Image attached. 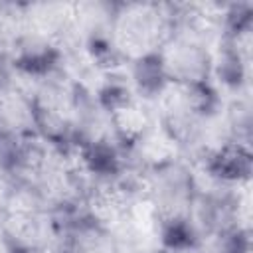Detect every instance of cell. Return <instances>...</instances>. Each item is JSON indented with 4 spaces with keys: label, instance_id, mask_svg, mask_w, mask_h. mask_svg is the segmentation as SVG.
<instances>
[{
    "label": "cell",
    "instance_id": "cell-2",
    "mask_svg": "<svg viewBox=\"0 0 253 253\" xmlns=\"http://www.w3.org/2000/svg\"><path fill=\"white\" fill-rule=\"evenodd\" d=\"M158 126L162 134L182 152L200 158L219 140L227 138L221 121V99L213 85L172 87L156 97Z\"/></svg>",
    "mask_w": 253,
    "mask_h": 253
},
{
    "label": "cell",
    "instance_id": "cell-6",
    "mask_svg": "<svg viewBox=\"0 0 253 253\" xmlns=\"http://www.w3.org/2000/svg\"><path fill=\"white\" fill-rule=\"evenodd\" d=\"M38 138L30 87L8 69L0 71V148Z\"/></svg>",
    "mask_w": 253,
    "mask_h": 253
},
{
    "label": "cell",
    "instance_id": "cell-5",
    "mask_svg": "<svg viewBox=\"0 0 253 253\" xmlns=\"http://www.w3.org/2000/svg\"><path fill=\"white\" fill-rule=\"evenodd\" d=\"M55 253H123L119 231L83 208L61 217Z\"/></svg>",
    "mask_w": 253,
    "mask_h": 253
},
{
    "label": "cell",
    "instance_id": "cell-7",
    "mask_svg": "<svg viewBox=\"0 0 253 253\" xmlns=\"http://www.w3.org/2000/svg\"><path fill=\"white\" fill-rule=\"evenodd\" d=\"M251 144L237 142L231 138L219 140L202 156L204 170L219 186L237 188L251 178Z\"/></svg>",
    "mask_w": 253,
    "mask_h": 253
},
{
    "label": "cell",
    "instance_id": "cell-8",
    "mask_svg": "<svg viewBox=\"0 0 253 253\" xmlns=\"http://www.w3.org/2000/svg\"><path fill=\"white\" fill-rule=\"evenodd\" d=\"M12 34H14V4H0V71L8 69Z\"/></svg>",
    "mask_w": 253,
    "mask_h": 253
},
{
    "label": "cell",
    "instance_id": "cell-3",
    "mask_svg": "<svg viewBox=\"0 0 253 253\" xmlns=\"http://www.w3.org/2000/svg\"><path fill=\"white\" fill-rule=\"evenodd\" d=\"M178 24V6L160 2L115 4L111 43L121 63H140L158 57Z\"/></svg>",
    "mask_w": 253,
    "mask_h": 253
},
{
    "label": "cell",
    "instance_id": "cell-1",
    "mask_svg": "<svg viewBox=\"0 0 253 253\" xmlns=\"http://www.w3.org/2000/svg\"><path fill=\"white\" fill-rule=\"evenodd\" d=\"M198 194V178L182 158L164 156L144 168L140 196L160 247L192 251L202 245L194 221Z\"/></svg>",
    "mask_w": 253,
    "mask_h": 253
},
{
    "label": "cell",
    "instance_id": "cell-4",
    "mask_svg": "<svg viewBox=\"0 0 253 253\" xmlns=\"http://www.w3.org/2000/svg\"><path fill=\"white\" fill-rule=\"evenodd\" d=\"M61 217L36 198L8 190L0 204L2 253H55Z\"/></svg>",
    "mask_w": 253,
    "mask_h": 253
}]
</instances>
